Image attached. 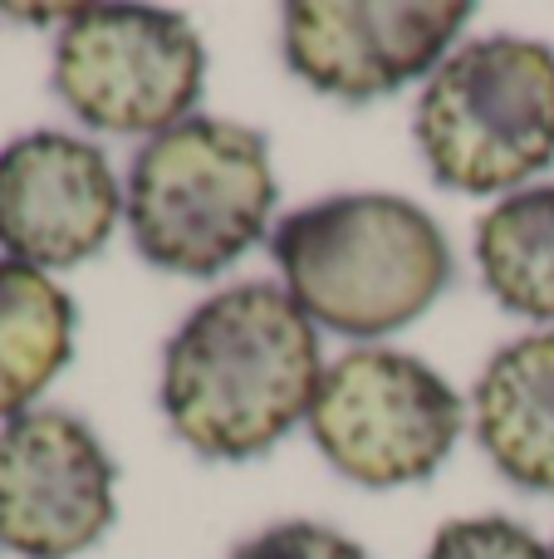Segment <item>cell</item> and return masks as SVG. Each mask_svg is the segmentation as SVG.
I'll use <instances>...</instances> for the list:
<instances>
[{
    "label": "cell",
    "instance_id": "277c9868",
    "mask_svg": "<svg viewBox=\"0 0 554 559\" xmlns=\"http://www.w3.org/2000/svg\"><path fill=\"white\" fill-rule=\"evenodd\" d=\"M412 138L451 192H520L554 163V49L526 35L451 49L418 94Z\"/></svg>",
    "mask_w": 554,
    "mask_h": 559
},
{
    "label": "cell",
    "instance_id": "5bb4252c",
    "mask_svg": "<svg viewBox=\"0 0 554 559\" xmlns=\"http://www.w3.org/2000/svg\"><path fill=\"white\" fill-rule=\"evenodd\" d=\"M231 559H369L349 535L329 531L314 521H285L270 531L251 535L245 545H236Z\"/></svg>",
    "mask_w": 554,
    "mask_h": 559
},
{
    "label": "cell",
    "instance_id": "7c38bea8",
    "mask_svg": "<svg viewBox=\"0 0 554 559\" xmlns=\"http://www.w3.org/2000/svg\"><path fill=\"white\" fill-rule=\"evenodd\" d=\"M477 265L501 309L554 324V182L520 187L481 216Z\"/></svg>",
    "mask_w": 554,
    "mask_h": 559
},
{
    "label": "cell",
    "instance_id": "6da1fadb",
    "mask_svg": "<svg viewBox=\"0 0 554 559\" xmlns=\"http://www.w3.org/2000/svg\"><path fill=\"white\" fill-rule=\"evenodd\" d=\"M320 383V324L270 280L216 289L162 348L167 427L206 462L265 456L310 423Z\"/></svg>",
    "mask_w": 554,
    "mask_h": 559
},
{
    "label": "cell",
    "instance_id": "5b68a950",
    "mask_svg": "<svg viewBox=\"0 0 554 559\" xmlns=\"http://www.w3.org/2000/svg\"><path fill=\"white\" fill-rule=\"evenodd\" d=\"M467 407L432 364L398 348H353L324 368L310 432L324 462L373 491L418 486L451 456Z\"/></svg>",
    "mask_w": 554,
    "mask_h": 559
},
{
    "label": "cell",
    "instance_id": "52a82bcc",
    "mask_svg": "<svg viewBox=\"0 0 554 559\" xmlns=\"http://www.w3.org/2000/svg\"><path fill=\"white\" fill-rule=\"evenodd\" d=\"M113 456L94 427L59 407L0 423V550L20 559H74L118 515Z\"/></svg>",
    "mask_w": 554,
    "mask_h": 559
},
{
    "label": "cell",
    "instance_id": "ba28073f",
    "mask_svg": "<svg viewBox=\"0 0 554 559\" xmlns=\"http://www.w3.org/2000/svg\"><path fill=\"white\" fill-rule=\"evenodd\" d=\"M467 20L461 0H294L280 15V55L314 94L369 104L432 79Z\"/></svg>",
    "mask_w": 554,
    "mask_h": 559
},
{
    "label": "cell",
    "instance_id": "4fadbf2b",
    "mask_svg": "<svg viewBox=\"0 0 554 559\" xmlns=\"http://www.w3.org/2000/svg\"><path fill=\"white\" fill-rule=\"evenodd\" d=\"M427 559H554V550L540 545L520 521L506 515H467V521H447L432 535Z\"/></svg>",
    "mask_w": 554,
    "mask_h": 559
},
{
    "label": "cell",
    "instance_id": "7a4b0ae2",
    "mask_svg": "<svg viewBox=\"0 0 554 559\" xmlns=\"http://www.w3.org/2000/svg\"><path fill=\"white\" fill-rule=\"evenodd\" d=\"M270 255L294 305L344 338L408 329L451 285L442 226L393 192H339L300 206L270 231Z\"/></svg>",
    "mask_w": 554,
    "mask_h": 559
},
{
    "label": "cell",
    "instance_id": "8992f818",
    "mask_svg": "<svg viewBox=\"0 0 554 559\" xmlns=\"http://www.w3.org/2000/svg\"><path fill=\"white\" fill-rule=\"evenodd\" d=\"M206 45L177 10L74 5L55 39V94L98 133L157 138L192 118Z\"/></svg>",
    "mask_w": 554,
    "mask_h": 559
},
{
    "label": "cell",
    "instance_id": "3957f363",
    "mask_svg": "<svg viewBox=\"0 0 554 559\" xmlns=\"http://www.w3.org/2000/svg\"><path fill=\"white\" fill-rule=\"evenodd\" d=\"M270 212V143L231 118H182L147 138L123 177V222L137 255L186 280L241 261L265 236Z\"/></svg>",
    "mask_w": 554,
    "mask_h": 559
},
{
    "label": "cell",
    "instance_id": "30bf717a",
    "mask_svg": "<svg viewBox=\"0 0 554 559\" xmlns=\"http://www.w3.org/2000/svg\"><path fill=\"white\" fill-rule=\"evenodd\" d=\"M477 442L520 491L554 496V329L491 354L471 393Z\"/></svg>",
    "mask_w": 554,
    "mask_h": 559
},
{
    "label": "cell",
    "instance_id": "8fae6325",
    "mask_svg": "<svg viewBox=\"0 0 554 559\" xmlns=\"http://www.w3.org/2000/svg\"><path fill=\"white\" fill-rule=\"evenodd\" d=\"M74 299L45 271L0 261V417L29 413L74 358Z\"/></svg>",
    "mask_w": 554,
    "mask_h": 559
},
{
    "label": "cell",
    "instance_id": "9c48e42d",
    "mask_svg": "<svg viewBox=\"0 0 554 559\" xmlns=\"http://www.w3.org/2000/svg\"><path fill=\"white\" fill-rule=\"evenodd\" d=\"M123 222V182L98 143L35 128L0 147V251L35 271L94 261Z\"/></svg>",
    "mask_w": 554,
    "mask_h": 559
}]
</instances>
